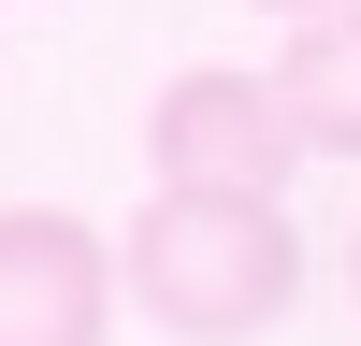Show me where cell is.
<instances>
[{
    "label": "cell",
    "mask_w": 361,
    "mask_h": 346,
    "mask_svg": "<svg viewBox=\"0 0 361 346\" xmlns=\"http://www.w3.org/2000/svg\"><path fill=\"white\" fill-rule=\"evenodd\" d=\"M116 274L159 317L173 346H246L304 303V231L289 202H231V188H159L130 231H116Z\"/></svg>",
    "instance_id": "1"
},
{
    "label": "cell",
    "mask_w": 361,
    "mask_h": 346,
    "mask_svg": "<svg viewBox=\"0 0 361 346\" xmlns=\"http://www.w3.org/2000/svg\"><path fill=\"white\" fill-rule=\"evenodd\" d=\"M304 115L275 101V72H231V58H202V72H173L159 101H145V173L159 188H231V202H289V173H304Z\"/></svg>",
    "instance_id": "2"
},
{
    "label": "cell",
    "mask_w": 361,
    "mask_h": 346,
    "mask_svg": "<svg viewBox=\"0 0 361 346\" xmlns=\"http://www.w3.org/2000/svg\"><path fill=\"white\" fill-rule=\"evenodd\" d=\"M116 231L58 202H0V346H102L116 332Z\"/></svg>",
    "instance_id": "3"
},
{
    "label": "cell",
    "mask_w": 361,
    "mask_h": 346,
    "mask_svg": "<svg viewBox=\"0 0 361 346\" xmlns=\"http://www.w3.org/2000/svg\"><path fill=\"white\" fill-rule=\"evenodd\" d=\"M275 101L304 115L318 159H361V0L289 15V44H275Z\"/></svg>",
    "instance_id": "4"
},
{
    "label": "cell",
    "mask_w": 361,
    "mask_h": 346,
    "mask_svg": "<svg viewBox=\"0 0 361 346\" xmlns=\"http://www.w3.org/2000/svg\"><path fill=\"white\" fill-rule=\"evenodd\" d=\"M260 15H333V0H260Z\"/></svg>",
    "instance_id": "5"
},
{
    "label": "cell",
    "mask_w": 361,
    "mask_h": 346,
    "mask_svg": "<svg viewBox=\"0 0 361 346\" xmlns=\"http://www.w3.org/2000/svg\"><path fill=\"white\" fill-rule=\"evenodd\" d=\"M347 303H361V231H347Z\"/></svg>",
    "instance_id": "6"
}]
</instances>
